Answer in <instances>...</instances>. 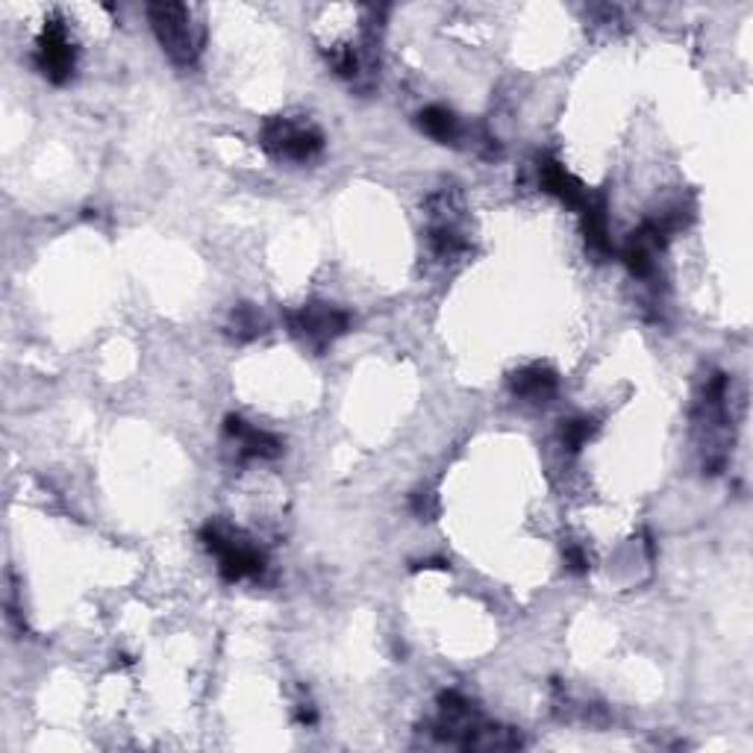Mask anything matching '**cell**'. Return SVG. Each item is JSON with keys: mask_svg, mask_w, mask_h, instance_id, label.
<instances>
[{"mask_svg": "<svg viewBox=\"0 0 753 753\" xmlns=\"http://www.w3.org/2000/svg\"><path fill=\"white\" fill-rule=\"evenodd\" d=\"M539 186H542L548 194H553V198H560V201L565 203V206H571V210H580L588 198L586 186L580 183L577 177L571 175L569 168L553 157L539 159Z\"/></svg>", "mask_w": 753, "mask_h": 753, "instance_id": "ba28073f", "label": "cell"}, {"mask_svg": "<svg viewBox=\"0 0 753 753\" xmlns=\"http://www.w3.org/2000/svg\"><path fill=\"white\" fill-rule=\"evenodd\" d=\"M415 124L424 136H430L439 145H457L462 138L460 119L448 110V106H427L415 115Z\"/></svg>", "mask_w": 753, "mask_h": 753, "instance_id": "8fae6325", "label": "cell"}, {"mask_svg": "<svg viewBox=\"0 0 753 753\" xmlns=\"http://www.w3.org/2000/svg\"><path fill=\"white\" fill-rule=\"evenodd\" d=\"M668 241V233L662 231L656 221H644L642 227L627 239V245L621 248V259L625 266L630 268L633 277H651L653 268H656V254L665 248Z\"/></svg>", "mask_w": 753, "mask_h": 753, "instance_id": "52a82bcc", "label": "cell"}, {"mask_svg": "<svg viewBox=\"0 0 753 753\" xmlns=\"http://www.w3.org/2000/svg\"><path fill=\"white\" fill-rule=\"evenodd\" d=\"M33 63L54 86H65L74 77L77 68V47H74L68 27L59 19H50L42 30V36L36 42V56Z\"/></svg>", "mask_w": 753, "mask_h": 753, "instance_id": "5b68a950", "label": "cell"}, {"mask_svg": "<svg viewBox=\"0 0 753 753\" xmlns=\"http://www.w3.org/2000/svg\"><path fill=\"white\" fill-rule=\"evenodd\" d=\"M509 389L524 404H548L557 395L560 380L548 366H524L509 376Z\"/></svg>", "mask_w": 753, "mask_h": 753, "instance_id": "9c48e42d", "label": "cell"}, {"mask_svg": "<svg viewBox=\"0 0 753 753\" xmlns=\"http://www.w3.org/2000/svg\"><path fill=\"white\" fill-rule=\"evenodd\" d=\"M147 21L162 50L171 56V63L183 68H192L198 63L203 50V27L194 21L186 3H150Z\"/></svg>", "mask_w": 753, "mask_h": 753, "instance_id": "6da1fadb", "label": "cell"}, {"mask_svg": "<svg viewBox=\"0 0 753 753\" xmlns=\"http://www.w3.org/2000/svg\"><path fill=\"white\" fill-rule=\"evenodd\" d=\"M201 542L218 560L221 577L227 580V583L259 577L266 571V553L259 551L250 539H245L241 533H233V530L221 527V524H203Z\"/></svg>", "mask_w": 753, "mask_h": 753, "instance_id": "7a4b0ae2", "label": "cell"}, {"mask_svg": "<svg viewBox=\"0 0 753 753\" xmlns=\"http://www.w3.org/2000/svg\"><path fill=\"white\" fill-rule=\"evenodd\" d=\"M259 145L266 147L268 157L289 159V162H306L322 154L324 136L322 130L313 127L310 121L289 119V115H274L262 124Z\"/></svg>", "mask_w": 753, "mask_h": 753, "instance_id": "3957f363", "label": "cell"}, {"mask_svg": "<svg viewBox=\"0 0 753 753\" xmlns=\"http://www.w3.org/2000/svg\"><path fill=\"white\" fill-rule=\"evenodd\" d=\"M562 557H565V565H569L571 574H586L588 571V553L580 548V544H565L562 548Z\"/></svg>", "mask_w": 753, "mask_h": 753, "instance_id": "9a60e30c", "label": "cell"}, {"mask_svg": "<svg viewBox=\"0 0 753 753\" xmlns=\"http://www.w3.org/2000/svg\"><path fill=\"white\" fill-rule=\"evenodd\" d=\"M583 215V236L592 254L597 257H609L612 254V241H609V218H607V201L600 194H588L586 203L580 206Z\"/></svg>", "mask_w": 753, "mask_h": 753, "instance_id": "30bf717a", "label": "cell"}, {"mask_svg": "<svg viewBox=\"0 0 753 753\" xmlns=\"http://www.w3.org/2000/svg\"><path fill=\"white\" fill-rule=\"evenodd\" d=\"M285 324H289L294 339H301L306 348L322 353L324 348H330L333 341L350 330V315L339 306L313 301V304H304L301 310L285 315Z\"/></svg>", "mask_w": 753, "mask_h": 753, "instance_id": "277c9868", "label": "cell"}, {"mask_svg": "<svg viewBox=\"0 0 753 753\" xmlns=\"http://www.w3.org/2000/svg\"><path fill=\"white\" fill-rule=\"evenodd\" d=\"M597 432V422L595 418H569V422H562V445H565V450H571V453H577V450H583L588 445V439Z\"/></svg>", "mask_w": 753, "mask_h": 753, "instance_id": "5bb4252c", "label": "cell"}, {"mask_svg": "<svg viewBox=\"0 0 753 753\" xmlns=\"http://www.w3.org/2000/svg\"><path fill=\"white\" fill-rule=\"evenodd\" d=\"M409 506H413V513L418 515V518H424V521H430L432 515H436V497L430 495V492H415L413 501H409Z\"/></svg>", "mask_w": 753, "mask_h": 753, "instance_id": "2e32d148", "label": "cell"}, {"mask_svg": "<svg viewBox=\"0 0 753 753\" xmlns=\"http://www.w3.org/2000/svg\"><path fill=\"white\" fill-rule=\"evenodd\" d=\"M227 333L233 339L239 341H254L266 333V318L259 315L257 306L250 304H239L231 313V322H227Z\"/></svg>", "mask_w": 753, "mask_h": 753, "instance_id": "7c38bea8", "label": "cell"}, {"mask_svg": "<svg viewBox=\"0 0 753 753\" xmlns=\"http://www.w3.org/2000/svg\"><path fill=\"white\" fill-rule=\"evenodd\" d=\"M315 718H318L315 716V707H310V704H301V707H297V721H301V724L313 727Z\"/></svg>", "mask_w": 753, "mask_h": 753, "instance_id": "e0dca14e", "label": "cell"}, {"mask_svg": "<svg viewBox=\"0 0 753 753\" xmlns=\"http://www.w3.org/2000/svg\"><path fill=\"white\" fill-rule=\"evenodd\" d=\"M427 241H430L432 254L439 259L460 257V254H465V248H469V241L462 239V233L457 231V224H430Z\"/></svg>", "mask_w": 753, "mask_h": 753, "instance_id": "4fadbf2b", "label": "cell"}, {"mask_svg": "<svg viewBox=\"0 0 753 753\" xmlns=\"http://www.w3.org/2000/svg\"><path fill=\"white\" fill-rule=\"evenodd\" d=\"M224 432L231 436V441L239 450V460H277L283 453V441L277 439L274 432L259 430V427L245 422L241 415H227Z\"/></svg>", "mask_w": 753, "mask_h": 753, "instance_id": "8992f818", "label": "cell"}]
</instances>
